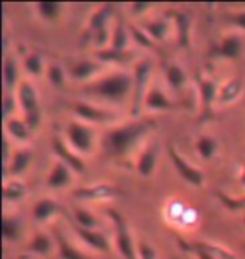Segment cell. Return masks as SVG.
Returning a JSON list of instances; mask_svg holds the SVG:
<instances>
[{"label":"cell","mask_w":245,"mask_h":259,"mask_svg":"<svg viewBox=\"0 0 245 259\" xmlns=\"http://www.w3.org/2000/svg\"><path fill=\"white\" fill-rule=\"evenodd\" d=\"M128 51H116V49H101L96 53V58L99 61H104V63H124L126 59H129Z\"/></svg>","instance_id":"obj_31"},{"label":"cell","mask_w":245,"mask_h":259,"mask_svg":"<svg viewBox=\"0 0 245 259\" xmlns=\"http://www.w3.org/2000/svg\"><path fill=\"white\" fill-rule=\"evenodd\" d=\"M240 184L245 187V162H243V170H242V177H240Z\"/></svg>","instance_id":"obj_45"},{"label":"cell","mask_w":245,"mask_h":259,"mask_svg":"<svg viewBox=\"0 0 245 259\" xmlns=\"http://www.w3.org/2000/svg\"><path fill=\"white\" fill-rule=\"evenodd\" d=\"M2 234L7 241H17L20 236V222L15 217H4Z\"/></svg>","instance_id":"obj_33"},{"label":"cell","mask_w":245,"mask_h":259,"mask_svg":"<svg viewBox=\"0 0 245 259\" xmlns=\"http://www.w3.org/2000/svg\"><path fill=\"white\" fill-rule=\"evenodd\" d=\"M151 9V4H141V2H136L131 5V10H133V15H143L146 10Z\"/></svg>","instance_id":"obj_42"},{"label":"cell","mask_w":245,"mask_h":259,"mask_svg":"<svg viewBox=\"0 0 245 259\" xmlns=\"http://www.w3.org/2000/svg\"><path fill=\"white\" fill-rule=\"evenodd\" d=\"M15 111V100L12 95H7L4 98V118L9 120L12 118V113Z\"/></svg>","instance_id":"obj_41"},{"label":"cell","mask_w":245,"mask_h":259,"mask_svg":"<svg viewBox=\"0 0 245 259\" xmlns=\"http://www.w3.org/2000/svg\"><path fill=\"white\" fill-rule=\"evenodd\" d=\"M4 81H5V86H7V90H14L15 86L20 84V82H19V66H17V61L12 59V58H7V59L4 61Z\"/></svg>","instance_id":"obj_26"},{"label":"cell","mask_w":245,"mask_h":259,"mask_svg":"<svg viewBox=\"0 0 245 259\" xmlns=\"http://www.w3.org/2000/svg\"><path fill=\"white\" fill-rule=\"evenodd\" d=\"M52 148L59 155L61 162H64L71 170H74V172H84V160L79 157V153L74 152L71 147H67L61 138L52 140Z\"/></svg>","instance_id":"obj_12"},{"label":"cell","mask_w":245,"mask_h":259,"mask_svg":"<svg viewBox=\"0 0 245 259\" xmlns=\"http://www.w3.org/2000/svg\"><path fill=\"white\" fill-rule=\"evenodd\" d=\"M156 147L155 145H148L146 148L143 150L141 155L138 157L136 162V170L141 177H151L156 168Z\"/></svg>","instance_id":"obj_17"},{"label":"cell","mask_w":245,"mask_h":259,"mask_svg":"<svg viewBox=\"0 0 245 259\" xmlns=\"http://www.w3.org/2000/svg\"><path fill=\"white\" fill-rule=\"evenodd\" d=\"M30 162H32V152L30 150H17L15 153H12V160H10L9 167L4 170L5 177L7 174L10 175H20L29 168Z\"/></svg>","instance_id":"obj_16"},{"label":"cell","mask_w":245,"mask_h":259,"mask_svg":"<svg viewBox=\"0 0 245 259\" xmlns=\"http://www.w3.org/2000/svg\"><path fill=\"white\" fill-rule=\"evenodd\" d=\"M74 219L77 222V227H82V229H96L97 226V219L94 217V214H91L86 209H76Z\"/></svg>","instance_id":"obj_34"},{"label":"cell","mask_w":245,"mask_h":259,"mask_svg":"<svg viewBox=\"0 0 245 259\" xmlns=\"http://www.w3.org/2000/svg\"><path fill=\"white\" fill-rule=\"evenodd\" d=\"M143 108L146 111H170L175 110L176 105L165 95V91L158 86H150V90L144 96Z\"/></svg>","instance_id":"obj_11"},{"label":"cell","mask_w":245,"mask_h":259,"mask_svg":"<svg viewBox=\"0 0 245 259\" xmlns=\"http://www.w3.org/2000/svg\"><path fill=\"white\" fill-rule=\"evenodd\" d=\"M72 182V170L67 167L64 162H57L54 167L51 168L49 177H47V185L51 189H64Z\"/></svg>","instance_id":"obj_15"},{"label":"cell","mask_w":245,"mask_h":259,"mask_svg":"<svg viewBox=\"0 0 245 259\" xmlns=\"http://www.w3.org/2000/svg\"><path fill=\"white\" fill-rule=\"evenodd\" d=\"M24 66L30 76H40L44 72V61L39 54H29L24 61Z\"/></svg>","instance_id":"obj_36"},{"label":"cell","mask_w":245,"mask_h":259,"mask_svg":"<svg viewBox=\"0 0 245 259\" xmlns=\"http://www.w3.org/2000/svg\"><path fill=\"white\" fill-rule=\"evenodd\" d=\"M242 51H243L242 39L238 35H227V37L222 39L220 46L212 51V56L223 59H238Z\"/></svg>","instance_id":"obj_14"},{"label":"cell","mask_w":245,"mask_h":259,"mask_svg":"<svg viewBox=\"0 0 245 259\" xmlns=\"http://www.w3.org/2000/svg\"><path fill=\"white\" fill-rule=\"evenodd\" d=\"M136 254L138 259H156V252L153 249V246L144 241L136 242Z\"/></svg>","instance_id":"obj_39"},{"label":"cell","mask_w":245,"mask_h":259,"mask_svg":"<svg viewBox=\"0 0 245 259\" xmlns=\"http://www.w3.org/2000/svg\"><path fill=\"white\" fill-rule=\"evenodd\" d=\"M134 90V79L128 72H111V74L96 79L86 88L87 93L96 95L108 101H123Z\"/></svg>","instance_id":"obj_2"},{"label":"cell","mask_w":245,"mask_h":259,"mask_svg":"<svg viewBox=\"0 0 245 259\" xmlns=\"http://www.w3.org/2000/svg\"><path fill=\"white\" fill-rule=\"evenodd\" d=\"M119 194H123L118 187L113 185H91V187H82L72 192V195L77 199H87V200H104V199H111Z\"/></svg>","instance_id":"obj_13"},{"label":"cell","mask_w":245,"mask_h":259,"mask_svg":"<svg viewBox=\"0 0 245 259\" xmlns=\"http://www.w3.org/2000/svg\"><path fill=\"white\" fill-rule=\"evenodd\" d=\"M198 91H200V103H202V118L207 120L212 115V106L213 103L218 101V91L217 84L212 79L207 77H198Z\"/></svg>","instance_id":"obj_10"},{"label":"cell","mask_w":245,"mask_h":259,"mask_svg":"<svg viewBox=\"0 0 245 259\" xmlns=\"http://www.w3.org/2000/svg\"><path fill=\"white\" fill-rule=\"evenodd\" d=\"M218 197H220V200L228 209H233V210L245 209V197H242V199H232V197H227L225 194H218Z\"/></svg>","instance_id":"obj_40"},{"label":"cell","mask_w":245,"mask_h":259,"mask_svg":"<svg viewBox=\"0 0 245 259\" xmlns=\"http://www.w3.org/2000/svg\"><path fill=\"white\" fill-rule=\"evenodd\" d=\"M217 150H218V143H217L215 138H212V137L198 138L197 152H198V155H200L203 160H210L213 155L217 153Z\"/></svg>","instance_id":"obj_28"},{"label":"cell","mask_w":245,"mask_h":259,"mask_svg":"<svg viewBox=\"0 0 245 259\" xmlns=\"http://www.w3.org/2000/svg\"><path fill=\"white\" fill-rule=\"evenodd\" d=\"M76 232L87 246L94 247V249H97V251H108L109 249L108 237L104 236L103 232H99L96 229H82V227H77Z\"/></svg>","instance_id":"obj_18"},{"label":"cell","mask_w":245,"mask_h":259,"mask_svg":"<svg viewBox=\"0 0 245 259\" xmlns=\"http://www.w3.org/2000/svg\"><path fill=\"white\" fill-rule=\"evenodd\" d=\"M71 110L76 115V118H79V120H82L84 123H111L118 118L113 111L101 110V108L89 105V103H84V101L72 103Z\"/></svg>","instance_id":"obj_8"},{"label":"cell","mask_w":245,"mask_h":259,"mask_svg":"<svg viewBox=\"0 0 245 259\" xmlns=\"http://www.w3.org/2000/svg\"><path fill=\"white\" fill-rule=\"evenodd\" d=\"M129 44V35L126 27L123 25V22H118L114 27V32L111 35V49L116 51H126Z\"/></svg>","instance_id":"obj_29"},{"label":"cell","mask_w":245,"mask_h":259,"mask_svg":"<svg viewBox=\"0 0 245 259\" xmlns=\"http://www.w3.org/2000/svg\"><path fill=\"white\" fill-rule=\"evenodd\" d=\"M64 5L59 2H40L37 4V12L45 20H56L61 15V10Z\"/></svg>","instance_id":"obj_32"},{"label":"cell","mask_w":245,"mask_h":259,"mask_svg":"<svg viewBox=\"0 0 245 259\" xmlns=\"http://www.w3.org/2000/svg\"><path fill=\"white\" fill-rule=\"evenodd\" d=\"M10 160H12V157H10V147H9V138L4 137V170L9 167Z\"/></svg>","instance_id":"obj_43"},{"label":"cell","mask_w":245,"mask_h":259,"mask_svg":"<svg viewBox=\"0 0 245 259\" xmlns=\"http://www.w3.org/2000/svg\"><path fill=\"white\" fill-rule=\"evenodd\" d=\"M233 24H237L238 27H242V29H245V12H237L233 17L230 19Z\"/></svg>","instance_id":"obj_44"},{"label":"cell","mask_w":245,"mask_h":259,"mask_svg":"<svg viewBox=\"0 0 245 259\" xmlns=\"http://www.w3.org/2000/svg\"><path fill=\"white\" fill-rule=\"evenodd\" d=\"M144 30L150 34V37L158 42V40H165L166 35L170 32V24L166 20H161V19H156V20H151L146 25H144Z\"/></svg>","instance_id":"obj_25"},{"label":"cell","mask_w":245,"mask_h":259,"mask_svg":"<svg viewBox=\"0 0 245 259\" xmlns=\"http://www.w3.org/2000/svg\"><path fill=\"white\" fill-rule=\"evenodd\" d=\"M153 126V121H129L114 126L103 135V150L111 157H124L141 142Z\"/></svg>","instance_id":"obj_1"},{"label":"cell","mask_w":245,"mask_h":259,"mask_svg":"<svg viewBox=\"0 0 245 259\" xmlns=\"http://www.w3.org/2000/svg\"><path fill=\"white\" fill-rule=\"evenodd\" d=\"M113 4L101 5L94 14L91 15L89 24H87V32L96 40L97 46H106L108 42V24L113 15Z\"/></svg>","instance_id":"obj_7"},{"label":"cell","mask_w":245,"mask_h":259,"mask_svg":"<svg viewBox=\"0 0 245 259\" xmlns=\"http://www.w3.org/2000/svg\"><path fill=\"white\" fill-rule=\"evenodd\" d=\"M151 71H153V63L150 59H143L134 66V98H133V113L134 115H139V110L143 106L144 96L148 93V82L151 79Z\"/></svg>","instance_id":"obj_6"},{"label":"cell","mask_w":245,"mask_h":259,"mask_svg":"<svg viewBox=\"0 0 245 259\" xmlns=\"http://www.w3.org/2000/svg\"><path fill=\"white\" fill-rule=\"evenodd\" d=\"M168 155L171 158L173 167L176 168V172H178V175L185 180V182H188L191 185H202L205 182V175H203L202 170H198L197 167H193V165H190L173 147H171V145L168 147Z\"/></svg>","instance_id":"obj_9"},{"label":"cell","mask_w":245,"mask_h":259,"mask_svg":"<svg viewBox=\"0 0 245 259\" xmlns=\"http://www.w3.org/2000/svg\"><path fill=\"white\" fill-rule=\"evenodd\" d=\"M47 76H49V81L52 86H62L64 84V79H66V72L64 69L59 66V64H52L49 66L47 69Z\"/></svg>","instance_id":"obj_38"},{"label":"cell","mask_w":245,"mask_h":259,"mask_svg":"<svg viewBox=\"0 0 245 259\" xmlns=\"http://www.w3.org/2000/svg\"><path fill=\"white\" fill-rule=\"evenodd\" d=\"M242 91H243V81L238 79V77H233V79L228 81L227 84L220 90V93H218V101H220L222 105L232 103L240 96Z\"/></svg>","instance_id":"obj_23"},{"label":"cell","mask_w":245,"mask_h":259,"mask_svg":"<svg viewBox=\"0 0 245 259\" xmlns=\"http://www.w3.org/2000/svg\"><path fill=\"white\" fill-rule=\"evenodd\" d=\"M61 210L59 204L52 199H39L37 204L34 205V219L39 222L49 221L52 215H56Z\"/></svg>","instance_id":"obj_22"},{"label":"cell","mask_w":245,"mask_h":259,"mask_svg":"<svg viewBox=\"0 0 245 259\" xmlns=\"http://www.w3.org/2000/svg\"><path fill=\"white\" fill-rule=\"evenodd\" d=\"M25 195V185L22 182H17V180H14V182L10 184H5L4 187V199L5 200H19L22 199Z\"/></svg>","instance_id":"obj_35"},{"label":"cell","mask_w":245,"mask_h":259,"mask_svg":"<svg viewBox=\"0 0 245 259\" xmlns=\"http://www.w3.org/2000/svg\"><path fill=\"white\" fill-rule=\"evenodd\" d=\"M5 133L10 135V137L15 140H19V142H29L32 130L29 128V125L25 121L12 116V118H9V120H5Z\"/></svg>","instance_id":"obj_19"},{"label":"cell","mask_w":245,"mask_h":259,"mask_svg":"<svg viewBox=\"0 0 245 259\" xmlns=\"http://www.w3.org/2000/svg\"><path fill=\"white\" fill-rule=\"evenodd\" d=\"M108 215L111 217L114 227H116V247L124 259H138L136 254V244L133 242V237L129 234V229L126 226V221L118 210L108 209Z\"/></svg>","instance_id":"obj_5"},{"label":"cell","mask_w":245,"mask_h":259,"mask_svg":"<svg viewBox=\"0 0 245 259\" xmlns=\"http://www.w3.org/2000/svg\"><path fill=\"white\" fill-rule=\"evenodd\" d=\"M131 35H133V39L136 40V44H139L141 48H148V49L155 48V40L150 37V34L144 29L133 27L131 29Z\"/></svg>","instance_id":"obj_37"},{"label":"cell","mask_w":245,"mask_h":259,"mask_svg":"<svg viewBox=\"0 0 245 259\" xmlns=\"http://www.w3.org/2000/svg\"><path fill=\"white\" fill-rule=\"evenodd\" d=\"M17 98H19V105L24 111L25 123L34 132L40 123V108H39L37 91H35L32 82L29 81L20 82L17 88Z\"/></svg>","instance_id":"obj_3"},{"label":"cell","mask_w":245,"mask_h":259,"mask_svg":"<svg viewBox=\"0 0 245 259\" xmlns=\"http://www.w3.org/2000/svg\"><path fill=\"white\" fill-rule=\"evenodd\" d=\"M57 246H59V256L61 259H87L79 249H76L74 246H71L69 242L64 239V236L61 232H56Z\"/></svg>","instance_id":"obj_27"},{"label":"cell","mask_w":245,"mask_h":259,"mask_svg":"<svg viewBox=\"0 0 245 259\" xmlns=\"http://www.w3.org/2000/svg\"><path fill=\"white\" fill-rule=\"evenodd\" d=\"M29 251L35 252V254H40V256H45L49 254L52 251V241L49 239V236L45 234H35L32 239H30V244H29Z\"/></svg>","instance_id":"obj_30"},{"label":"cell","mask_w":245,"mask_h":259,"mask_svg":"<svg viewBox=\"0 0 245 259\" xmlns=\"http://www.w3.org/2000/svg\"><path fill=\"white\" fill-rule=\"evenodd\" d=\"M165 76L170 88L175 91H181L186 86V82H188V74H186V71L180 64H170L166 67Z\"/></svg>","instance_id":"obj_20"},{"label":"cell","mask_w":245,"mask_h":259,"mask_svg":"<svg viewBox=\"0 0 245 259\" xmlns=\"http://www.w3.org/2000/svg\"><path fill=\"white\" fill-rule=\"evenodd\" d=\"M94 130L86 123L71 121L66 128V137L69 142V147L77 153L87 155L92 152V145H94Z\"/></svg>","instance_id":"obj_4"},{"label":"cell","mask_w":245,"mask_h":259,"mask_svg":"<svg viewBox=\"0 0 245 259\" xmlns=\"http://www.w3.org/2000/svg\"><path fill=\"white\" fill-rule=\"evenodd\" d=\"M99 69V66L92 61H82V63H77L76 66L71 67V76L77 81H86L91 79L92 76L96 74Z\"/></svg>","instance_id":"obj_24"},{"label":"cell","mask_w":245,"mask_h":259,"mask_svg":"<svg viewBox=\"0 0 245 259\" xmlns=\"http://www.w3.org/2000/svg\"><path fill=\"white\" fill-rule=\"evenodd\" d=\"M175 25H176V37L181 48H186L190 44V15L185 12H175L173 15Z\"/></svg>","instance_id":"obj_21"}]
</instances>
